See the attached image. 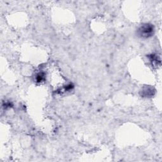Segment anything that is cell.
<instances>
[{"label": "cell", "instance_id": "6da1fadb", "mask_svg": "<svg viewBox=\"0 0 162 162\" xmlns=\"http://www.w3.org/2000/svg\"><path fill=\"white\" fill-rule=\"evenodd\" d=\"M153 31V29L151 25H145V26L141 27V34H142L143 36H151L152 34V32Z\"/></svg>", "mask_w": 162, "mask_h": 162}]
</instances>
